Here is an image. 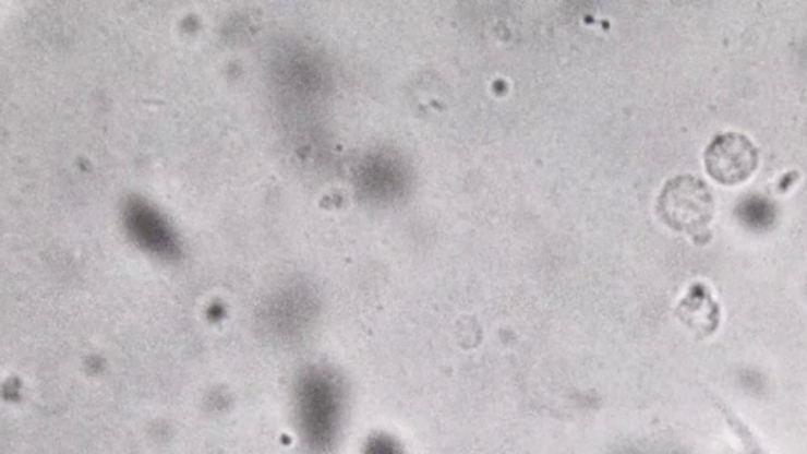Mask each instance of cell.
<instances>
[{
  "label": "cell",
  "mask_w": 807,
  "mask_h": 454,
  "mask_svg": "<svg viewBox=\"0 0 807 454\" xmlns=\"http://www.w3.org/2000/svg\"><path fill=\"white\" fill-rule=\"evenodd\" d=\"M657 211L665 225L672 229L699 237L706 232L713 219V193L707 182L699 177H674L661 191Z\"/></svg>",
  "instance_id": "6da1fadb"
},
{
  "label": "cell",
  "mask_w": 807,
  "mask_h": 454,
  "mask_svg": "<svg viewBox=\"0 0 807 454\" xmlns=\"http://www.w3.org/2000/svg\"><path fill=\"white\" fill-rule=\"evenodd\" d=\"M759 166V151L742 133H724L714 138L706 151V168L710 177L722 184H738L748 180Z\"/></svg>",
  "instance_id": "7a4b0ae2"
}]
</instances>
